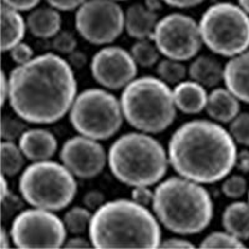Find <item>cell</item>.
Here are the masks:
<instances>
[{
	"mask_svg": "<svg viewBox=\"0 0 249 249\" xmlns=\"http://www.w3.org/2000/svg\"><path fill=\"white\" fill-rule=\"evenodd\" d=\"M224 85L239 101L249 104V49L224 65Z\"/></svg>",
	"mask_w": 249,
	"mask_h": 249,
	"instance_id": "16",
	"label": "cell"
},
{
	"mask_svg": "<svg viewBox=\"0 0 249 249\" xmlns=\"http://www.w3.org/2000/svg\"><path fill=\"white\" fill-rule=\"evenodd\" d=\"M115 1H126V0H115Z\"/></svg>",
	"mask_w": 249,
	"mask_h": 249,
	"instance_id": "49",
	"label": "cell"
},
{
	"mask_svg": "<svg viewBox=\"0 0 249 249\" xmlns=\"http://www.w3.org/2000/svg\"><path fill=\"white\" fill-rule=\"evenodd\" d=\"M68 61L72 66V69H81L86 64V55L81 51L75 50L71 54H69Z\"/></svg>",
	"mask_w": 249,
	"mask_h": 249,
	"instance_id": "43",
	"label": "cell"
},
{
	"mask_svg": "<svg viewBox=\"0 0 249 249\" xmlns=\"http://www.w3.org/2000/svg\"><path fill=\"white\" fill-rule=\"evenodd\" d=\"M152 40L161 55L178 61L196 57L203 45L199 24L182 13H171L160 19Z\"/></svg>",
	"mask_w": 249,
	"mask_h": 249,
	"instance_id": "12",
	"label": "cell"
},
{
	"mask_svg": "<svg viewBox=\"0 0 249 249\" xmlns=\"http://www.w3.org/2000/svg\"><path fill=\"white\" fill-rule=\"evenodd\" d=\"M8 101L28 124H50L70 111L77 96V81L68 60L53 53L18 65L8 76Z\"/></svg>",
	"mask_w": 249,
	"mask_h": 249,
	"instance_id": "1",
	"label": "cell"
},
{
	"mask_svg": "<svg viewBox=\"0 0 249 249\" xmlns=\"http://www.w3.org/2000/svg\"><path fill=\"white\" fill-rule=\"evenodd\" d=\"M159 20L157 13L151 12L144 4H132L124 12V30L132 39H152Z\"/></svg>",
	"mask_w": 249,
	"mask_h": 249,
	"instance_id": "17",
	"label": "cell"
},
{
	"mask_svg": "<svg viewBox=\"0 0 249 249\" xmlns=\"http://www.w3.org/2000/svg\"><path fill=\"white\" fill-rule=\"evenodd\" d=\"M222 192L227 198L239 199L248 192V183L242 175L227 176L222 183Z\"/></svg>",
	"mask_w": 249,
	"mask_h": 249,
	"instance_id": "31",
	"label": "cell"
},
{
	"mask_svg": "<svg viewBox=\"0 0 249 249\" xmlns=\"http://www.w3.org/2000/svg\"><path fill=\"white\" fill-rule=\"evenodd\" d=\"M167 153L177 175L211 184L222 181L232 172L238 150L230 131L221 124L193 120L175 131Z\"/></svg>",
	"mask_w": 249,
	"mask_h": 249,
	"instance_id": "2",
	"label": "cell"
},
{
	"mask_svg": "<svg viewBox=\"0 0 249 249\" xmlns=\"http://www.w3.org/2000/svg\"><path fill=\"white\" fill-rule=\"evenodd\" d=\"M156 74L159 79L166 82L167 85H177L186 79L188 75V69L182 64V61L166 57L157 62Z\"/></svg>",
	"mask_w": 249,
	"mask_h": 249,
	"instance_id": "27",
	"label": "cell"
},
{
	"mask_svg": "<svg viewBox=\"0 0 249 249\" xmlns=\"http://www.w3.org/2000/svg\"><path fill=\"white\" fill-rule=\"evenodd\" d=\"M152 210L166 230L175 234L192 235L210 226L213 202L202 183L176 176L156 187Z\"/></svg>",
	"mask_w": 249,
	"mask_h": 249,
	"instance_id": "4",
	"label": "cell"
},
{
	"mask_svg": "<svg viewBox=\"0 0 249 249\" xmlns=\"http://www.w3.org/2000/svg\"><path fill=\"white\" fill-rule=\"evenodd\" d=\"M60 160L75 177L90 179L99 176L106 167L107 153L97 140L80 135L62 144Z\"/></svg>",
	"mask_w": 249,
	"mask_h": 249,
	"instance_id": "14",
	"label": "cell"
},
{
	"mask_svg": "<svg viewBox=\"0 0 249 249\" xmlns=\"http://www.w3.org/2000/svg\"><path fill=\"white\" fill-rule=\"evenodd\" d=\"M238 4L244 9V12L249 15V0H238Z\"/></svg>",
	"mask_w": 249,
	"mask_h": 249,
	"instance_id": "47",
	"label": "cell"
},
{
	"mask_svg": "<svg viewBox=\"0 0 249 249\" xmlns=\"http://www.w3.org/2000/svg\"><path fill=\"white\" fill-rule=\"evenodd\" d=\"M121 102L106 89H88L77 93L69 120L82 136L104 141L115 136L124 122Z\"/></svg>",
	"mask_w": 249,
	"mask_h": 249,
	"instance_id": "9",
	"label": "cell"
},
{
	"mask_svg": "<svg viewBox=\"0 0 249 249\" xmlns=\"http://www.w3.org/2000/svg\"><path fill=\"white\" fill-rule=\"evenodd\" d=\"M201 248L206 249H243L246 246L243 244V241L238 239L233 234L228 233L227 231L223 232H212L202 239Z\"/></svg>",
	"mask_w": 249,
	"mask_h": 249,
	"instance_id": "28",
	"label": "cell"
},
{
	"mask_svg": "<svg viewBox=\"0 0 249 249\" xmlns=\"http://www.w3.org/2000/svg\"><path fill=\"white\" fill-rule=\"evenodd\" d=\"M213 3H222V1H230V0H212Z\"/></svg>",
	"mask_w": 249,
	"mask_h": 249,
	"instance_id": "48",
	"label": "cell"
},
{
	"mask_svg": "<svg viewBox=\"0 0 249 249\" xmlns=\"http://www.w3.org/2000/svg\"><path fill=\"white\" fill-rule=\"evenodd\" d=\"M19 191L29 206L57 212L74 201L77 182L64 164L48 160L33 162L21 172Z\"/></svg>",
	"mask_w": 249,
	"mask_h": 249,
	"instance_id": "7",
	"label": "cell"
},
{
	"mask_svg": "<svg viewBox=\"0 0 249 249\" xmlns=\"http://www.w3.org/2000/svg\"><path fill=\"white\" fill-rule=\"evenodd\" d=\"M9 232L20 249L61 248L68 235L65 223L54 212L35 207L15 215Z\"/></svg>",
	"mask_w": 249,
	"mask_h": 249,
	"instance_id": "10",
	"label": "cell"
},
{
	"mask_svg": "<svg viewBox=\"0 0 249 249\" xmlns=\"http://www.w3.org/2000/svg\"><path fill=\"white\" fill-rule=\"evenodd\" d=\"M133 60L141 68H152L160 61L159 48L152 39L137 40L130 50Z\"/></svg>",
	"mask_w": 249,
	"mask_h": 249,
	"instance_id": "26",
	"label": "cell"
},
{
	"mask_svg": "<svg viewBox=\"0 0 249 249\" xmlns=\"http://www.w3.org/2000/svg\"><path fill=\"white\" fill-rule=\"evenodd\" d=\"M19 146L29 161H48L56 153L57 140L46 128H28L20 136Z\"/></svg>",
	"mask_w": 249,
	"mask_h": 249,
	"instance_id": "15",
	"label": "cell"
},
{
	"mask_svg": "<svg viewBox=\"0 0 249 249\" xmlns=\"http://www.w3.org/2000/svg\"><path fill=\"white\" fill-rule=\"evenodd\" d=\"M124 120L144 133L163 132L177 115L170 85L155 76L137 77L124 89L120 97Z\"/></svg>",
	"mask_w": 249,
	"mask_h": 249,
	"instance_id": "6",
	"label": "cell"
},
{
	"mask_svg": "<svg viewBox=\"0 0 249 249\" xmlns=\"http://www.w3.org/2000/svg\"><path fill=\"white\" fill-rule=\"evenodd\" d=\"M230 133L235 143L249 147V112H239L230 122Z\"/></svg>",
	"mask_w": 249,
	"mask_h": 249,
	"instance_id": "30",
	"label": "cell"
},
{
	"mask_svg": "<svg viewBox=\"0 0 249 249\" xmlns=\"http://www.w3.org/2000/svg\"><path fill=\"white\" fill-rule=\"evenodd\" d=\"M1 93H0V99H1V106L5 105L9 97V79L5 76L4 71H1Z\"/></svg>",
	"mask_w": 249,
	"mask_h": 249,
	"instance_id": "44",
	"label": "cell"
},
{
	"mask_svg": "<svg viewBox=\"0 0 249 249\" xmlns=\"http://www.w3.org/2000/svg\"><path fill=\"white\" fill-rule=\"evenodd\" d=\"M28 30L37 39H51L61 30V15L50 5L36 6L26 17Z\"/></svg>",
	"mask_w": 249,
	"mask_h": 249,
	"instance_id": "20",
	"label": "cell"
},
{
	"mask_svg": "<svg viewBox=\"0 0 249 249\" xmlns=\"http://www.w3.org/2000/svg\"><path fill=\"white\" fill-rule=\"evenodd\" d=\"M51 48L55 53L69 55L76 50L77 40L75 35L69 30H60L54 37H51Z\"/></svg>",
	"mask_w": 249,
	"mask_h": 249,
	"instance_id": "32",
	"label": "cell"
},
{
	"mask_svg": "<svg viewBox=\"0 0 249 249\" xmlns=\"http://www.w3.org/2000/svg\"><path fill=\"white\" fill-rule=\"evenodd\" d=\"M153 197H155V191L151 190L150 186H136L132 187L131 191V199H133L137 203L142 206H152Z\"/></svg>",
	"mask_w": 249,
	"mask_h": 249,
	"instance_id": "35",
	"label": "cell"
},
{
	"mask_svg": "<svg viewBox=\"0 0 249 249\" xmlns=\"http://www.w3.org/2000/svg\"><path fill=\"white\" fill-rule=\"evenodd\" d=\"M92 213L85 206H75L64 215L66 231L72 235H82L89 232L92 221Z\"/></svg>",
	"mask_w": 249,
	"mask_h": 249,
	"instance_id": "25",
	"label": "cell"
},
{
	"mask_svg": "<svg viewBox=\"0 0 249 249\" xmlns=\"http://www.w3.org/2000/svg\"><path fill=\"white\" fill-rule=\"evenodd\" d=\"M9 53H10V59L17 65H24V64L31 61L35 57L33 48L29 44L23 43V41L15 45Z\"/></svg>",
	"mask_w": 249,
	"mask_h": 249,
	"instance_id": "34",
	"label": "cell"
},
{
	"mask_svg": "<svg viewBox=\"0 0 249 249\" xmlns=\"http://www.w3.org/2000/svg\"><path fill=\"white\" fill-rule=\"evenodd\" d=\"M46 4L57 9L59 12H72L77 10L86 0H45Z\"/></svg>",
	"mask_w": 249,
	"mask_h": 249,
	"instance_id": "37",
	"label": "cell"
},
{
	"mask_svg": "<svg viewBox=\"0 0 249 249\" xmlns=\"http://www.w3.org/2000/svg\"><path fill=\"white\" fill-rule=\"evenodd\" d=\"M224 231L241 241L249 239V202H233L226 207L222 214Z\"/></svg>",
	"mask_w": 249,
	"mask_h": 249,
	"instance_id": "23",
	"label": "cell"
},
{
	"mask_svg": "<svg viewBox=\"0 0 249 249\" xmlns=\"http://www.w3.org/2000/svg\"><path fill=\"white\" fill-rule=\"evenodd\" d=\"M235 168L242 173H249V150L238 151Z\"/></svg>",
	"mask_w": 249,
	"mask_h": 249,
	"instance_id": "42",
	"label": "cell"
},
{
	"mask_svg": "<svg viewBox=\"0 0 249 249\" xmlns=\"http://www.w3.org/2000/svg\"><path fill=\"white\" fill-rule=\"evenodd\" d=\"M198 24L203 44L213 54L233 57L249 49V15L239 4L213 3Z\"/></svg>",
	"mask_w": 249,
	"mask_h": 249,
	"instance_id": "8",
	"label": "cell"
},
{
	"mask_svg": "<svg viewBox=\"0 0 249 249\" xmlns=\"http://www.w3.org/2000/svg\"><path fill=\"white\" fill-rule=\"evenodd\" d=\"M25 155L14 141H3L0 144V168L8 177L17 176L25 166Z\"/></svg>",
	"mask_w": 249,
	"mask_h": 249,
	"instance_id": "24",
	"label": "cell"
},
{
	"mask_svg": "<svg viewBox=\"0 0 249 249\" xmlns=\"http://www.w3.org/2000/svg\"><path fill=\"white\" fill-rule=\"evenodd\" d=\"M160 248H170V249L190 248V249H193L195 248V246H193L190 241L184 239V238L172 237V238H167V239L162 241L161 244H160Z\"/></svg>",
	"mask_w": 249,
	"mask_h": 249,
	"instance_id": "39",
	"label": "cell"
},
{
	"mask_svg": "<svg viewBox=\"0 0 249 249\" xmlns=\"http://www.w3.org/2000/svg\"><path fill=\"white\" fill-rule=\"evenodd\" d=\"M137 64L130 51L120 46H105L91 59L92 79L107 90L124 89L137 76Z\"/></svg>",
	"mask_w": 249,
	"mask_h": 249,
	"instance_id": "13",
	"label": "cell"
},
{
	"mask_svg": "<svg viewBox=\"0 0 249 249\" xmlns=\"http://www.w3.org/2000/svg\"><path fill=\"white\" fill-rule=\"evenodd\" d=\"M10 6L1 4V51H10L15 45L23 41L28 30L26 20Z\"/></svg>",
	"mask_w": 249,
	"mask_h": 249,
	"instance_id": "21",
	"label": "cell"
},
{
	"mask_svg": "<svg viewBox=\"0 0 249 249\" xmlns=\"http://www.w3.org/2000/svg\"><path fill=\"white\" fill-rule=\"evenodd\" d=\"M65 248H81V249H88L91 248L92 246V242H91L90 237L89 239H86L85 237H82V235H74L72 238L68 239L64 244Z\"/></svg>",
	"mask_w": 249,
	"mask_h": 249,
	"instance_id": "40",
	"label": "cell"
},
{
	"mask_svg": "<svg viewBox=\"0 0 249 249\" xmlns=\"http://www.w3.org/2000/svg\"><path fill=\"white\" fill-rule=\"evenodd\" d=\"M206 0H163V3L168 6L177 9H191L201 5Z\"/></svg>",
	"mask_w": 249,
	"mask_h": 249,
	"instance_id": "41",
	"label": "cell"
},
{
	"mask_svg": "<svg viewBox=\"0 0 249 249\" xmlns=\"http://www.w3.org/2000/svg\"><path fill=\"white\" fill-rule=\"evenodd\" d=\"M207 115L218 124H230L241 112V101L227 88H214L208 93Z\"/></svg>",
	"mask_w": 249,
	"mask_h": 249,
	"instance_id": "18",
	"label": "cell"
},
{
	"mask_svg": "<svg viewBox=\"0 0 249 249\" xmlns=\"http://www.w3.org/2000/svg\"><path fill=\"white\" fill-rule=\"evenodd\" d=\"M188 76L204 88H215L223 81L224 66L215 57L199 55L191 62Z\"/></svg>",
	"mask_w": 249,
	"mask_h": 249,
	"instance_id": "22",
	"label": "cell"
},
{
	"mask_svg": "<svg viewBox=\"0 0 249 249\" xmlns=\"http://www.w3.org/2000/svg\"><path fill=\"white\" fill-rule=\"evenodd\" d=\"M43 0H1V4L19 10V12H30L36 8Z\"/></svg>",
	"mask_w": 249,
	"mask_h": 249,
	"instance_id": "38",
	"label": "cell"
},
{
	"mask_svg": "<svg viewBox=\"0 0 249 249\" xmlns=\"http://www.w3.org/2000/svg\"><path fill=\"white\" fill-rule=\"evenodd\" d=\"M176 107L187 115H197L206 110L208 93L206 88L193 80H183L173 89Z\"/></svg>",
	"mask_w": 249,
	"mask_h": 249,
	"instance_id": "19",
	"label": "cell"
},
{
	"mask_svg": "<svg viewBox=\"0 0 249 249\" xmlns=\"http://www.w3.org/2000/svg\"><path fill=\"white\" fill-rule=\"evenodd\" d=\"M248 202H249V190H248Z\"/></svg>",
	"mask_w": 249,
	"mask_h": 249,
	"instance_id": "50",
	"label": "cell"
},
{
	"mask_svg": "<svg viewBox=\"0 0 249 249\" xmlns=\"http://www.w3.org/2000/svg\"><path fill=\"white\" fill-rule=\"evenodd\" d=\"M28 130L26 121L19 117L5 116L1 117V126H0V132H1V139L3 141H15L17 139H20L25 131Z\"/></svg>",
	"mask_w": 249,
	"mask_h": 249,
	"instance_id": "29",
	"label": "cell"
},
{
	"mask_svg": "<svg viewBox=\"0 0 249 249\" xmlns=\"http://www.w3.org/2000/svg\"><path fill=\"white\" fill-rule=\"evenodd\" d=\"M93 248L155 249L161 244L159 219L133 199L106 201L95 211L89 230Z\"/></svg>",
	"mask_w": 249,
	"mask_h": 249,
	"instance_id": "3",
	"label": "cell"
},
{
	"mask_svg": "<svg viewBox=\"0 0 249 249\" xmlns=\"http://www.w3.org/2000/svg\"><path fill=\"white\" fill-rule=\"evenodd\" d=\"M82 202H84V206H85L86 208H89L90 211H97L102 204L105 203L106 198L105 195H104L101 191L92 190L89 191V192L84 196Z\"/></svg>",
	"mask_w": 249,
	"mask_h": 249,
	"instance_id": "36",
	"label": "cell"
},
{
	"mask_svg": "<svg viewBox=\"0 0 249 249\" xmlns=\"http://www.w3.org/2000/svg\"><path fill=\"white\" fill-rule=\"evenodd\" d=\"M107 164L113 177L128 187L159 183L167 173V151L150 133L128 132L111 144Z\"/></svg>",
	"mask_w": 249,
	"mask_h": 249,
	"instance_id": "5",
	"label": "cell"
},
{
	"mask_svg": "<svg viewBox=\"0 0 249 249\" xmlns=\"http://www.w3.org/2000/svg\"><path fill=\"white\" fill-rule=\"evenodd\" d=\"M75 26L92 45H108L124 30V12L115 0H86L76 10Z\"/></svg>",
	"mask_w": 249,
	"mask_h": 249,
	"instance_id": "11",
	"label": "cell"
},
{
	"mask_svg": "<svg viewBox=\"0 0 249 249\" xmlns=\"http://www.w3.org/2000/svg\"><path fill=\"white\" fill-rule=\"evenodd\" d=\"M163 0H144V5L146 8H148L151 12H160L163 6Z\"/></svg>",
	"mask_w": 249,
	"mask_h": 249,
	"instance_id": "45",
	"label": "cell"
},
{
	"mask_svg": "<svg viewBox=\"0 0 249 249\" xmlns=\"http://www.w3.org/2000/svg\"><path fill=\"white\" fill-rule=\"evenodd\" d=\"M24 202L25 201L23 197L19 198L12 192L1 197V219L3 221L14 219L15 215H18L24 210Z\"/></svg>",
	"mask_w": 249,
	"mask_h": 249,
	"instance_id": "33",
	"label": "cell"
},
{
	"mask_svg": "<svg viewBox=\"0 0 249 249\" xmlns=\"http://www.w3.org/2000/svg\"><path fill=\"white\" fill-rule=\"evenodd\" d=\"M10 243H13L12 234H10V232L8 233V231H6L4 227H1V248H9V247H10Z\"/></svg>",
	"mask_w": 249,
	"mask_h": 249,
	"instance_id": "46",
	"label": "cell"
}]
</instances>
